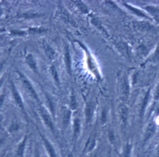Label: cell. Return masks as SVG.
<instances>
[{"label":"cell","mask_w":159,"mask_h":157,"mask_svg":"<svg viewBox=\"0 0 159 157\" xmlns=\"http://www.w3.org/2000/svg\"><path fill=\"white\" fill-rule=\"evenodd\" d=\"M40 137H41L44 144V149L46 150L48 157H59L58 154L54 146L51 144L49 140L42 134H40Z\"/></svg>","instance_id":"cell-1"},{"label":"cell","mask_w":159,"mask_h":157,"mask_svg":"<svg viewBox=\"0 0 159 157\" xmlns=\"http://www.w3.org/2000/svg\"><path fill=\"white\" fill-rule=\"evenodd\" d=\"M27 140V137L25 136L24 138L22 140V141L18 144L17 148H16L14 152V157H24L26 154Z\"/></svg>","instance_id":"cell-2"},{"label":"cell","mask_w":159,"mask_h":157,"mask_svg":"<svg viewBox=\"0 0 159 157\" xmlns=\"http://www.w3.org/2000/svg\"><path fill=\"white\" fill-rule=\"evenodd\" d=\"M40 113H41L42 118L43 119L44 122L45 123V124H46V125L53 132H54V131H55L54 125L49 115L47 113V112L44 110L40 111Z\"/></svg>","instance_id":"cell-3"},{"label":"cell","mask_w":159,"mask_h":157,"mask_svg":"<svg viewBox=\"0 0 159 157\" xmlns=\"http://www.w3.org/2000/svg\"><path fill=\"white\" fill-rule=\"evenodd\" d=\"M21 79L23 80V82L24 86V87H25V88H26V89L31 95V96H32L34 98H35L36 100H38V96H37V94H36L35 92V90L34 89V88H33V87L32 86V85H31V84L30 83V82L28 80H27L25 77H24L23 76H22L21 75Z\"/></svg>","instance_id":"cell-4"},{"label":"cell","mask_w":159,"mask_h":157,"mask_svg":"<svg viewBox=\"0 0 159 157\" xmlns=\"http://www.w3.org/2000/svg\"><path fill=\"white\" fill-rule=\"evenodd\" d=\"M155 131H156V125L152 122L148 124V126L147 127V129L145 134L144 137V142H146L147 140H149L150 137L154 135L155 133Z\"/></svg>","instance_id":"cell-5"},{"label":"cell","mask_w":159,"mask_h":157,"mask_svg":"<svg viewBox=\"0 0 159 157\" xmlns=\"http://www.w3.org/2000/svg\"><path fill=\"white\" fill-rule=\"evenodd\" d=\"M11 89H12V92H13V94L14 98V100H15L16 103L18 104V105L20 108H21L23 110H24V105H23L21 98V96H20L18 92L17 91V90H16V88L13 83H11Z\"/></svg>","instance_id":"cell-6"},{"label":"cell","mask_w":159,"mask_h":157,"mask_svg":"<svg viewBox=\"0 0 159 157\" xmlns=\"http://www.w3.org/2000/svg\"><path fill=\"white\" fill-rule=\"evenodd\" d=\"M94 112V105L93 103H89L85 109V116H86L87 123L91 122Z\"/></svg>","instance_id":"cell-7"},{"label":"cell","mask_w":159,"mask_h":157,"mask_svg":"<svg viewBox=\"0 0 159 157\" xmlns=\"http://www.w3.org/2000/svg\"><path fill=\"white\" fill-rule=\"evenodd\" d=\"M96 146V140L95 139H89L85 147L84 154H89L94 149Z\"/></svg>","instance_id":"cell-8"},{"label":"cell","mask_w":159,"mask_h":157,"mask_svg":"<svg viewBox=\"0 0 159 157\" xmlns=\"http://www.w3.org/2000/svg\"><path fill=\"white\" fill-rule=\"evenodd\" d=\"M134 27L138 30H140L141 32H146L148 31L150 28V24L145 22H138L135 23L134 24Z\"/></svg>","instance_id":"cell-9"},{"label":"cell","mask_w":159,"mask_h":157,"mask_svg":"<svg viewBox=\"0 0 159 157\" xmlns=\"http://www.w3.org/2000/svg\"><path fill=\"white\" fill-rule=\"evenodd\" d=\"M73 123V137L76 140L80 133V122L79 119L76 118Z\"/></svg>","instance_id":"cell-10"},{"label":"cell","mask_w":159,"mask_h":157,"mask_svg":"<svg viewBox=\"0 0 159 157\" xmlns=\"http://www.w3.org/2000/svg\"><path fill=\"white\" fill-rule=\"evenodd\" d=\"M120 116L122 121L124 124H126V122H127V119H128V111L127 108L125 105H121L120 106Z\"/></svg>","instance_id":"cell-11"},{"label":"cell","mask_w":159,"mask_h":157,"mask_svg":"<svg viewBox=\"0 0 159 157\" xmlns=\"http://www.w3.org/2000/svg\"><path fill=\"white\" fill-rule=\"evenodd\" d=\"M71 118V111L70 110H67L64 112L62 117V124L64 127H67L69 123H70Z\"/></svg>","instance_id":"cell-12"},{"label":"cell","mask_w":159,"mask_h":157,"mask_svg":"<svg viewBox=\"0 0 159 157\" xmlns=\"http://www.w3.org/2000/svg\"><path fill=\"white\" fill-rule=\"evenodd\" d=\"M44 50L48 58L50 59H54L55 58V56H56L55 52L49 45H47V44H45Z\"/></svg>","instance_id":"cell-13"},{"label":"cell","mask_w":159,"mask_h":157,"mask_svg":"<svg viewBox=\"0 0 159 157\" xmlns=\"http://www.w3.org/2000/svg\"><path fill=\"white\" fill-rule=\"evenodd\" d=\"M124 5H125V6L127 7L129 9H130V11H132L134 14H136V15H137L138 16H141V17H143V18H148V16L147 15H145L142 11L137 9V8H136V7H134L131 6L130 5H126V4H125Z\"/></svg>","instance_id":"cell-14"},{"label":"cell","mask_w":159,"mask_h":157,"mask_svg":"<svg viewBox=\"0 0 159 157\" xmlns=\"http://www.w3.org/2000/svg\"><path fill=\"white\" fill-rule=\"evenodd\" d=\"M26 62L28 64H29V66L32 68V69H33L34 70L36 69L37 67L36 62L35 59L33 57V56L31 55H28L26 57Z\"/></svg>","instance_id":"cell-15"},{"label":"cell","mask_w":159,"mask_h":157,"mask_svg":"<svg viewBox=\"0 0 159 157\" xmlns=\"http://www.w3.org/2000/svg\"><path fill=\"white\" fill-rule=\"evenodd\" d=\"M65 61H66V64L67 67V69L69 73L71 72V60L70 57V54H69V51L68 48L65 49Z\"/></svg>","instance_id":"cell-16"},{"label":"cell","mask_w":159,"mask_h":157,"mask_svg":"<svg viewBox=\"0 0 159 157\" xmlns=\"http://www.w3.org/2000/svg\"><path fill=\"white\" fill-rule=\"evenodd\" d=\"M73 2H74L75 3V5L78 6V7L80 9V10L83 12V13H88V7L87 6L85 5V4L81 1H73Z\"/></svg>","instance_id":"cell-17"},{"label":"cell","mask_w":159,"mask_h":157,"mask_svg":"<svg viewBox=\"0 0 159 157\" xmlns=\"http://www.w3.org/2000/svg\"><path fill=\"white\" fill-rule=\"evenodd\" d=\"M123 92L124 95L126 96H128L129 94V86L128 84V80L127 77H124L123 79Z\"/></svg>","instance_id":"cell-18"},{"label":"cell","mask_w":159,"mask_h":157,"mask_svg":"<svg viewBox=\"0 0 159 157\" xmlns=\"http://www.w3.org/2000/svg\"><path fill=\"white\" fill-rule=\"evenodd\" d=\"M149 93H150V90H149L147 92L144 99L143 100V102H142V106H141V115H142L144 114L145 107L147 106V104L148 103V100H149Z\"/></svg>","instance_id":"cell-19"},{"label":"cell","mask_w":159,"mask_h":157,"mask_svg":"<svg viewBox=\"0 0 159 157\" xmlns=\"http://www.w3.org/2000/svg\"><path fill=\"white\" fill-rule=\"evenodd\" d=\"M145 9H146L147 11L149 12V13H150V14H152V15H156L159 13V9H158V8H157L156 7H154V6H147L145 7Z\"/></svg>","instance_id":"cell-20"},{"label":"cell","mask_w":159,"mask_h":157,"mask_svg":"<svg viewBox=\"0 0 159 157\" xmlns=\"http://www.w3.org/2000/svg\"><path fill=\"white\" fill-rule=\"evenodd\" d=\"M50 72L51 74L53 76V77L55 79V81L59 83V76H58V74H57V71H56L55 68L54 67V66H52L50 67Z\"/></svg>","instance_id":"cell-21"},{"label":"cell","mask_w":159,"mask_h":157,"mask_svg":"<svg viewBox=\"0 0 159 157\" xmlns=\"http://www.w3.org/2000/svg\"><path fill=\"white\" fill-rule=\"evenodd\" d=\"M130 152H131V145L128 144L126 145L124 152V155L123 157H129Z\"/></svg>","instance_id":"cell-22"},{"label":"cell","mask_w":159,"mask_h":157,"mask_svg":"<svg viewBox=\"0 0 159 157\" xmlns=\"http://www.w3.org/2000/svg\"><path fill=\"white\" fill-rule=\"evenodd\" d=\"M91 22H92V23H93V24H94V25H95V26H96L99 29H102V27H101V24L100 23V22H99L98 21L97 19H95V18H93V20L91 21Z\"/></svg>","instance_id":"cell-23"},{"label":"cell","mask_w":159,"mask_h":157,"mask_svg":"<svg viewBox=\"0 0 159 157\" xmlns=\"http://www.w3.org/2000/svg\"><path fill=\"white\" fill-rule=\"evenodd\" d=\"M71 108H72V109H75V108H76L77 106V103H76V100H75V98L74 97V96H72V101H71Z\"/></svg>","instance_id":"cell-24"},{"label":"cell","mask_w":159,"mask_h":157,"mask_svg":"<svg viewBox=\"0 0 159 157\" xmlns=\"http://www.w3.org/2000/svg\"><path fill=\"white\" fill-rule=\"evenodd\" d=\"M106 119H107L106 111V110H103L101 114V121L103 123H104L106 122Z\"/></svg>","instance_id":"cell-25"},{"label":"cell","mask_w":159,"mask_h":157,"mask_svg":"<svg viewBox=\"0 0 159 157\" xmlns=\"http://www.w3.org/2000/svg\"><path fill=\"white\" fill-rule=\"evenodd\" d=\"M109 139L111 143L114 142V140H115V135H114L113 132L112 131H109Z\"/></svg>","instance_id":"cell-26"},{"label":"cell","mask_w":159,"mask_h":157,"mask_svg":"<svg viewBox=\"0 0 159 157\" xmlns=\"http://www.w3.org/2000/svg\"><path fill=\"white\" fill-rule=\"evenodd\" d=\"M33 157H41L40 155V153L38 149H36L34 153Z\"/></svg>","instance_id":"cell-27"},{"label":"cell","mask_w":159,"mask_h":157,"mask_svg":"<svg viewBox=\"0 0 159 157\" xmlns=\"http://www.w3.org/2000/svg\"><path fill=\"white\" fill-rule=\"evenodd\" d=\"M155 98H156V100L159 99V85L158 86L156 92V94H155Z\"/></svg>","instance_id":"cell-28"},{"label":"cell","mask_w":159,"mask_h":157,"mask_svg":"<svg viewBox=\"0 0 159 157\" xmlns=\"http://www.w3.org/2000/svg\"><path fill=\"white\" fill-rule=\"evenodd\" d=\"M3 100H4V95H2L0 96V106H1V104L3 102Z\"/></svg>","instance_id":"cell-29"},{"label":"cell","mask_w":159,"mask_h":157,"mask_svg":"<svg viewBox=\"0 0 159 157\" xmlns=\"http://www.w3.org/2000/svg\"><path fill=\"white\" fill-rule=\"evenodd\" d=\"M67 157H74V155H73V153H68V154L67 155Z\"/></svg>","instance_id":"cell-30"},{"label":"cell","mask_w":159,"mask_h":157,"mask_svg":"<svg viewBox=\"0 0 159 157\" xmlns=\"http://www.w3.org/2000/svg\"><path fill=\"white\" fill-rule=\"evenodd\" d=\"M90 157H98V156H97L96 154H93V155H91Z\"/></svg>","instance_id":"cell-31"},{"label":"cell","mask_w":159,"mask_h":157,"mask_svg":"<svg viewBox=\"0 0 159 157\" xmlns=\"http://www.w3.org/2000/svg\"><path fill=\"white\" fill-rule=\"evenodd\" d=\"M3 63H0V70L1 69V68H2V67H3Z\"/></svg>","instance_id":"cell-32"},{"label":"cell","mask_w":159,"mask_h":157,"mask_svg":"<svg viewBox=\"0 0 159 157\" xmlns=\"http://www.w3.org/2000/svg\"><path fill=\"white\" fill-rule=\"evenodd\" d=\"M2 82H3V80H1V81H0V86H1V85Z\"/></svg>","instance_id":"cell-33"},{"label":"cell","mask_w":159,"mask_h":157,"mask_svg":"<svg viewBox=\"0 0 159 157\" xmlns=\"http://www.w3.org/2000/svg\"><path fill=\"white\" fill-rule=\"evenodd\" d=\"M158 157H159V148H158Z\"/></svg>","instance_id":"cell-34"},{"label":"cell","mask_w":159,"mask_h":157,"mask_svg":"<svg viewBox=\"0 0 159 157\" xmlns=\"http://www.w3.org/2000/svg\"><path fill=\"white\" fill-rule=\"evenodd\" d=\"M109 157H111V156H109Z\"/></svg>","instance_id":"cell-35"}]
</instances>
